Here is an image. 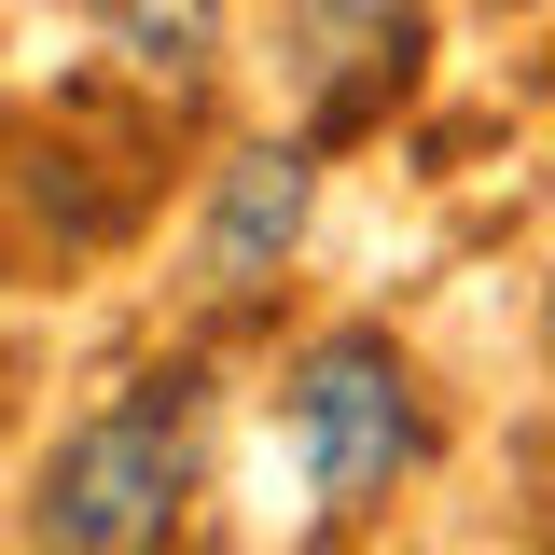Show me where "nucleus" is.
Instances as JSON below:
<instances>
[{"instance_id": "obj_4", "label": "nucleus", "mask_w": 555, "mask_h": 555, "mask_svg": "<svg viewBox=\"0 0 555 555\" xmlns=\"http://www.w3.org/2000/svg\"><path fill=\"white\" fill-rule=\"evenodd\" d=\"M69 14H98V28H112L139 69H167V83H195L208 28H222V0H69Z\"/></svg>"}, {"instance_id": "obj_3", "label": "nucleus", "mask_w": 555, "mask_h": 555, "mask_svg": "<svg viewBox=\"0 0 555 555\" xmlns=\"http://www.w3.org/2000/svg\"><path fill=\"white\" fill-rule=\"evenodd\" d=\"M292 222H306V153H292V139L236 153V167H222V208H208V236H195V292L236 306V292L292 250Z\"/></svg>"}, {"instance_id": "obj_1", "label": "nucleus", "mask_w": 555, "mask_h": 555, "mask_svg": "<svg viewBox=\"0 0 555 555\" xmlns=\"http://www.w3.org/2000/svg\"><path fill=\"white\" fill-rule=\"evenodd\" d=\"M181 486H195V375H153L139 403L83 416L56 459H42V542L139 555V542L181 528Z\"/></svg>"}, {"instance_id": "obj_2", "label": "nucleus", "mask_w": 555, "mask_h": 555, "mask_svg": "<svg viewBox=\"0 0 555 555\" xmlns=\"http://www.w3.org/2000/svg\"><path fill=\"white\" fill-rule=\"evenodd\" d=\"M292 430H306V473H320V500H389V473H416V389L403 361L375 334H334L306 347V375H292Z\"/></svg>"}]
</instances>
